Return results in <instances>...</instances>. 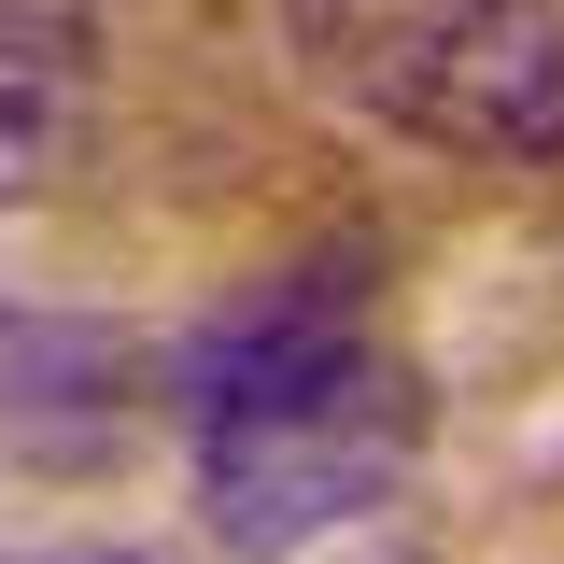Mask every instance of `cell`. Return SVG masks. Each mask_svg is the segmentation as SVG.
Listing matches in <instances>:
<instances>
[{"label": "cell", "instance_id": "6da1fadb", "mask_svg": "<svg viewBox=\"0 0 564 564\" xmlns=\"http://www.w3.org/2000/svg\"><path fill=\"white\" fill-rule=\"evenodd\" d=\"M170 423H184V466L226 551L269 564L367 522L381 480L423 452L410 352L367 339V254H311L198 311L170 352Z\"/></svg>", "mask_w": 564, "mask_h": 564}, {"label": "cell", "instance_id": "7a4b0ae2", "mask_svg": "<svg viewBox=\"0 0 564 564\" xmlns=\"http://www.w3.org/2000/svg\"><path fill=\"white\" fill-rule=\"evenodd\" d=\"M296 43L352 113L452 155H564V29L536 0H296Z\"/></svg>", "mask_w": 564, "mask_h": 564}, {"label": "cell", "instance_id": "3957f363", "mask_svg": "<svg viewBox=\"0 0 564 564\" xmlns=\"http://www.w3.org/2000/svg\"><path fill=\"white\" fill-rule=\"evenodd\" d=\"M141 395H155V367L113 325H14L0 339V437L29 466H99L141 423Z\"/></svg>", "mask_w": 564, "mask_h": 564}, {"label": "cell", "instance_id": "277c9868", "mask_svg": "<svg viewBox=\"0 0 564 564\" xmlns=\"http://www.w3.org/2000/svg\"><path fill=\"white\" fill-rule=\"evenodd\" d=\"M57 29H29V14H0V198L14 184H43V155H57Z\"/></svg>", "mask_w": 564, "mask_h": 564}, {"label": "cell", "instance_id": "5b68a950", "mask_svg": "<svg viewBox=\"0 0 564 564\" xmlns=\"http://www.w3.org/2000/svg\"><path fill=\"white\" fill-rule=\"evenodd\" d=\"M85 564H155V551H85Z\"/></svg>", "mask_w": 564, "mask_h": 564}]
</instances>
